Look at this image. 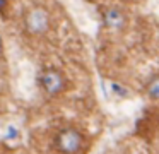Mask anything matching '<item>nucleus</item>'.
<instances>
[{
    "label": "nucleus",
    "instance_id": "f257e3e1",
    "mask_svg": "<svg viewBox=\"0 0 159 154\" xmlns=\"http://www.w3.org/2000/svg\"><path fill=\"white\" fill-rule=\"evenodd\" d=\"M50 22H52V17H50L48 10L43 9V7H34L26 14L24 19V26L26 31L33 36H41L46 31L50 29Z\"/></svg>",
    "mask_w": 159,
    "mask_h": 154
},
{
    "label": "nucleus",
    "instance_id": "f03ea898",
    "mask_svg": "<svg viewBox=\"0 0 159 154\" xmlns=\"http://www.w3.org/2000/svg\"><path fill=\"white\" fill-rule=\"evenodd\" d=\"M39 86L48 96H58L67 89V79L62 72L55 68H48L39 75Z\"/></svg>",
    "mask_w": 159,
    "mask_h": 154
},
{
    "label": "nucleus",
    "instance_id": "7ed1b4c3",
    "mask_svg": "<svg viewBox=\"0 0 159 154\" xmlns=\"http://www.w3.org/2000/svg\"><path fill=\"white\" fill-rule=\"evenodd\" d=\"M84 146V137L75 128L62 130L57 137V149L63 154H77Z\"/></svg>",
    "mask_w": 159,
    "mask_h": 154
},
{
    "label": "nucleus",
    "instance_id": "20e7f679",
    "mask_svg": "<svg viewBox=\"0 0 159 154\" xmlns=\"http://www.w3.org/2000/svg\"><path fill=\"white\" fill-rule=\"evenodd\" d=\"M103 22L108 29L118 31L125 26V16L118 9H106L103 12Z\"/></svg>",
    "mask_w": 159,
    "mask_h": 154
},
{
    "label": "nucleus",
    "instance_id": "39448f33",
    "mask_svg": "<svg viewBox=\"0 0 159 154\" xmlns=\"http://www.w3.org/2000/svg\"><path fill=\"white\" fill-rule=\"evenodd\" d=\"M147 94H149V98L159 101V75H154L147 82Z\"/></svg>",
    "mask_w": 159,
    "mask_h": 154
},
{
    "label": "nucleus",
    "instance_id": "423d86ee",
    "mask_svg": "<svg viewBox=\"0 0 159 154\" xmlns=\"http://www.w3.org/2000/svg\"><path fill=\"white\" fill-rule=\"evenodd\" d=\"M111 89H113V92H115L116 96H120V98H127V96H128V91H127V89H125L121 84L113 82V84H111Z\"/></svg>",
    "mask_w": 159,
    "mask_h": 154
},
{
    "label": "nucleus",
    "instance_id": "0eeeda50",
    "mask_svg": "<svg viewBox=\"0 0 159 154\" xmlns=\"http://www.w3.org/2000/svg\"><path fill=\"white\" fill-rule=\"evenodd\" d=\"M17 137H19V130L16 128V127L9 125L7 128H5V139L7 140H16Z\"/></svg>",
    "mask_w": 159,
    "mask_h": 154
},
{
    "label": "nucleus",
    "instance_id": "6e6552de",
    "mask_svg": "<svg viewBox=\"0 0 159 154\" xmlns=\"http://www.w3.org/2000/svg\"><path fill=\"white\" fill-rule=\"evenodd\" d=\"M5 5H7V0H0V12L5 9Z\"/></svg>",
    "mask_w": 159,
    "mask_h": 154
},
{
    "label": "nucleus",
    "instance_id": "1a4fd4ad",
    "mask_svg": "<svg viewBox=\"0 0 159 154\" xmlns=\"http://www.w3.org/2000/svg\"><path fill=\"white\" fill-rule=\"evenodd\" d=\"M2 51H4V43H2V38H0V55H2Z\"/></svg>",
    "mask_w": 159,
    "mask_h": 154
}]
</instances>
